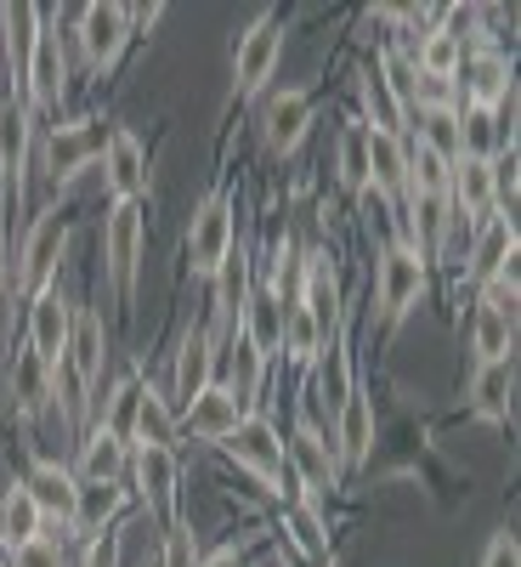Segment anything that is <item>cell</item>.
I'll return each instance as SVG.
<instances>
[{"instance_id": "6da1fadb", "label": "cell", "mask_w": 521, "mask_h": 567, "mask_svg": "<svg viewBox=\"0 0 521 567\" xmlns=\"http://www.w3.org/2000/svg\"><path fill=\"white\" fill-rule=\"evenodd\" d=\"M63 250H69V216L52 205V210L34 216V227L23 233V245L7 256V301H29V296L45 290V284H58Z\"/></svg>"}, {"instance_id": "7a4b0ae2", "label": "cell", "mask_w": 521, "mask_h": 567, "mask_svg": "<svg viewBox=\"0 0 521 567\" xmlns=\"http://www.w3.org/2000/svg\"><path fill=\"white\" fill-rule=\"evenodd\" d=\"M425 284H431V267H425V256L403 239H386L381 256H374V307H381V323L397 329L419 296H425Z\"/></svg>"}, {"instance_id": "3957f363", "label": "cell", "mask_w": 521, "mask_h": 567, "mask_svg": "<svg viewBox=\"0 0 521 567\" xmlns=\"http://www.w3.org/2000/svg\"><path fill=\"white\" fill-rule=\"evenodd\" d=\"M142 250H148V210H142V205H108V221H103V267H108V284H114V301L119 307L136 301Z\"/></svg>"}, {"instance_id": "277c9868", "label": "cell", "mask_w": 521, "mask_h": 567, "mask_svg": "<svg viewBox=\"0 0 521 567\" xmlns=\"http://www.w3.org/2000/svg\"><path fill=\"white\" fill-rule=\"evenodd\" d=\"M239 210H232V187H216V194L194 210V221H187V261H194L199 278H216L232 250H239V221H232Z\"/></svg>"}, {"instance_id": "5b68a950", "label": "cell", "mask_w": 521, "mask_h": 567, "mask_svg": "<svg viewBox=\"0 0 521 567\" xmlns=\"http://www.w3.org/2000/svg\"><path fill=\"white\" fill-rule=\"evenodd\" d=\"M12 91H23L29 114H34V109L52 114V109L63 103V91H69V58H63V34H58V18H52V12H40L29 63H23V74H18Z\"/></svg>"}, {"instance_id": "8992f818", "label": "cell", "mask_w": 521, "mask_h": 567, "mask_svg": "<svg viewBox=\"0 0 521 567\" xmlns=\"http://www.w3.org/2000/svg\"><path fill=\"white\" fill-rule=\"evenodd\" d=\"M221 449L239 460V471H250V477H256L267 494H278V499H301L295 483H290V465H283V437L272 432V420H261V414L239 420V432H232Z\"/></svg>"}, {"instance_id": "52a82bcc", "label": "cell", "mask_w": 521, "mask_h": 567, "mask_svg": "<svg viewBox=\"0 0 521 567\" xmlns=\"http://www.w3.org/2000/svg\"><path fill=\"white\" fill-rule=\"evenodd\" d=\"M283 465H290L295 494L312 499V505L341 488V460H335V449H329V432H317L312 420H295L290 443H283Z\"/></svg>"}, {"instance_id": "ba28073f", "label": "cell", "mask_w": 521, "mask_h": 567, "mask_svg": "<svg viewBox=\"0 0 521 567\" xmlns=\"http://www.w3.org/2000/svg\"><path fill=\"white\" fill-rule=\"evenodd\" d=\"M74 40H80V58L91 74H108L119 63V52L131 45V7H114V0H91L74 18Z\"/></svg>"}, {"instance_id": "9c48e42d", "label": "cell", "mask_w": 521, "mask_h": 567, "mask_svg": "<svg viewBox=\"0 0 521 567\" xmlns=\"http://www.w3.org/2000/svg\"><path fill=\"white\" fill-rule=\"evenodd\" d=\"M283 63V23L267 7L244 34H239V52H232V97H256V91L278 74Z\"/></svg>"}, {"instance_id": "30bf717a", "label": "cell", "mask_w": 521, "mask_h": 567, "mask_svg": "<svg viewBox=\"0 0 521 567\" xmlns=\"http://www.w3.org/2000/svg\"><path fill=\"white\" fill-rule=\"evenodd\" d=\"M69 336H74V307L58 284H45L40 296H29V352L58 374L69 358Z\"/></svg>"}, {"instance_id": "8fae6325", "label": "cell", "mask_w": 521, "mask_h": 567, "mask_svg": "<svg viewBox=\"0 0 521 567\" xmlns=\"http://www.w3.org/2000/svg\"><path fill=\"white\" fill-rule=\"evenodd\" d=\"M103 187L114 205H142L148 199V148L136 142V131L114 125L103 136Z\"/></svg>"}, {"instance_id": "7c38bea8", "label": "cell", "mask_w": 521, "mask_h": 567, "mask_svg": "<svg viewBox=\"0 0 521 567\" xmlns=\"http://www.w3.org/2000/svg\"><path fill=\"white\" fill-rule=\"evenodd\" d=\"M131 483H136V499L148 516L159 523H176V449H154V443H136L131 449Z\"/></svg>"}, {"instance_id": "4fadbf2b", "label": "cell", "mask_w": 521, "mask_h": 567, "mask_svg": "<svg viewBox=\"0 0 521 567\" xmlns=\"http://www.w3.org/2000/svg\"><path fill=\"white\" fill-rule=\"evenodd\" d=\"M97 159H103V125L97 120H69V125H52V136H45V171H52V182H74Z\"/></svg>"}, {"instance_id": "5bb4252c", "label": "cell", "mask_w": 521, "mask_h": 567, "mask_svg": "<svg viewBox=\"0 0 521 567\" xmlns=\"http://www.w3.org/2000/svg\"><path fill=\"white\" fill-rule=\"evenodd\" d=\"M69 374H74V386H80V398L91 403L97 398V386H103V363H108V329H103V312H91V307H80L74 312V336H69Z\"/></svg>"}, {"instance_id": "9a60e30c", "label": "cell", "mask_w": 521, "mask_h": 567, "mask_svg": "<svg viewBox=\"0 0 521 567\" xmlns=\"http://www.w3.org/2000/svg\"><path fill=\"white\" fill-rule=\"evenodd\" d=\"M329 449H335L341 471H357L368 460V449H374V398L363 386H352L341 414L329 420Z\"/></svg>"}, {"instance_id": "2e32d148", "label": "cell", "mask_w": 521, "mask_h": 567, "mask_svg": "<svg viewBox=\"0 0 521 567\" xmlns=\"http://www.w3.org/2000/svg\"><path fill=\"white\" fill-rule=\"evenodd\" d=\"M239 420H250V414H244V403L232 398L221 381H210L187 409H176V425H187L199 443H227L232 432H239Z\"/></svg>"}, {"instance_id": "e0dca14e", "label": "cell", "mask_w": 521, "mask_h": 567, "mask_svg": "<svg viewBox=\"0 0 521 567\" xmlns=\"http://www.w3.org/2000/svg\"><path fill=\"white\" fill-rule=\"evenodd\" d=\"M23 488H29V499L40 505V516L45 523H74V499H80V477L63 465V460H34L23 477H18Z\"/></svg>"}, {"instance_id": "ac0fdd59", "label": "cell", "mask_w": 521, "mask_h": 567, "mask_svg": "<svg viewBox=\"0 0 521 567\" xmlns=\"http://www.w3.org/2000/svg\"><path fill=\"white\" fill-rule=\"evenodd\" d=\"M504 267H515V221L510 216H488L482 227H470V261H465V272H470V284H482V290H488Z\"/></svg>"}, {"instance_id": "d6986e66", "label": "cell", "mask_w": 521, "mask_h": 567, "mask_svg": "<svg viewBox=\"0 0 521 567\" xmlns=\"http://www.w3.org/2000/svg\"><path fill=\"white\" fill-rule=\"evenodd\" d=\"M470 352H477V363H515V307H499L493 296H477Z\"/></svg>"}, {"instance_id": "ffe728a7", "label": "cell", "mask_w": 521, "mask_h": 567, "mask_svg": "<svg viewBox=\"0 0 521 567\" xmlns=\"http://www.w3.org/2000/svg\"><path fill=\"white\" fill-rule=\"evenodd\" d=\"M216 352H221V341L210 336L205 323H194V329L181 336V352H176V403H181V409L216 381Z\"/></svg>"}, {"instance_id": "44dd1931", "label": "cell", "mask_w": 521, "mask_h": 567, "mask_svg": "<svg viewBox=\"0 0 521 567\" xmlns=\"http://www.w3.org/2000/svg\"><path fill=\"white\" fill-rule=\"evenodd\" d=\"M357 91H363V114H368L363 125H368V131H386V136H403V131H408V109H403V97H397L392 80H386L381 52H374V63L363 69Z\"/></svg>"}, {"instance_id": "7402d4cb", "label": "cell", "mask_w": 521, "mask_h": 567, "mask_svg": "<svg viewBox=\"0 0 521 567\" xmlns=\"http://www.w3.org/2000/svg\"><path fill=\"white\" fill-rule=\"evenodd\" d=\"M119 511H125V488L119 483H80V499H74V534L91 545V539H103V534H114V523H119Z\"/></svg>"}, {"instance_id": "603a6c76", "label": "cell", "mask_w": 521, "mask_h": 567, "mask_svg": "<svg viewBox=\"0 0 521 567\" xmlns=\"http://www.w3.org/2000/svg\"><path fill=\"white\" fill-rule=\"evenodd\" d=\"M312 125V97L306 91H278V97L267 103V148L272 154H295L301 148V136Z\"/></svg>"}, {"instance_id": "cb8c5ba5", "label": "cell", "mask_w": 521, "mask_h": 567, "mask_svg": "<svg viewBox=\"0 0 521 567\" xmlns=\"http://www.w3.org/2000/svg\"><path fill=\"white\" fill-rule=\"evenodd\" d=\"M125 465H131V443H119L114 432L97 425V432L80 443V471H74V477L80 483H119Z\"/></svg>"}, {"instance_id": "d4e9b609", "label": "cell", "mask_w": 521, "mask_h": 567, "mask_svg": "<svg viewBox=\"0 0 521 567\" xmlns=\"http://www.w3.org/2000/svg\"><path fill=\"white\" fill-rule=\"evenodd\" d=\"M45 534V516H40V505L29 499V488L23 483H12L7 488V499H0V545H7V556L12 550H23L29 539H40Z\"/></svg>"}, {"instance_id": "484cf974", "label": "cell", "mask_w": 521, "mask_h": 567, "mask_svg": "<svg viewBox=\"0 0 521 567\" xmlns=\"http://www.w3.org/2000/svg\"><path fill=\"white\" fill-rule=\"evenodd\" d=\"M510 392H515V363H477V381H470V409L482 420H510Z\"/></svg>"}, {"instance_id": "4316f807", "label": "cell", "mask_w": 521, "mask_h": 567, "mask_svg": "<svg viewBox=\"0 0 521 567\" xmlns=\"http://www.w3.org/2000/svg\"><path fill=\"white\" fill-rule=\"evenodd\" d=\"M261 369H267V358L244 341V329H232L227 336V392L244 403V414H250V403H256V392H261Z\"/></svg>"}, {"instance_id": "83f0119b", "label": "cell", "mask_w": 521, "mask_h": 567, "mask_svg": "<svg viewBox=\"0 0 521 567\" xmlns=\"http://www.w3.org/2000/svg\"><path fill=\"white\" fill-rule=\"evenodd\" d=\"M136 403H142V374H119L114 392L97 398V425L119 443H136Z\"/></svg>"}, {"instance_id": "f1b7e54d", "label": "cell", "mask_w": 521, "mask_h": 567, "mask_svg": "<svg viewBox=\"0 0 521 567\" xmlns=\"http://www.w3.org/2000/svg\"><path fill=\"white\" fill-rule=\"evenodd\" d=\"M136 443H154V449H170L176 443V409L170 398L154 386V381H142V403H136ZM131 443V449H136Z\"/></svg>"}, {"instance_id": "f546056e", "label": "cell", "mask_w": 521, "mask_h": 567, "mask_svg": "<svg viewBox=\"0 0 521 567\" xmlns=\"http://www.w3.org/2000/svg\"><path fill=\"white\" fill-rule=\"evenodd\" d=\"M283 534H290V545L301 556H312V561L329 556V528H323V516H317L312 499H290V505H283Z\"/></svg>"}, {"instance_id": "4dcf8cb0", "label": "cell", "mask_w": 521, "mask_h": 567, "mask_svg": "<svg viewBox=\"0 0 521 567\" xmlns=\"http://www.w3.org/2000/svg\"><path fill=\"white\" fill-rule=\"evenodd\" d=\"M12 398H18V414L23 420H34L45 403H52V369H45L34 352H23L12 363Z\"/></svg>"}, {"instance_id": "1f68e13d", "label": "cell", "mask_w": 521, "mask_h": 567, "mask_svg": "<svg viewBox=\"0 0 521 567\" xmlns=\"http://www.w3.org/2000/svg\"><path fill=\"white\" fill-rule=\"evenodd\" d=\"M419 74H437V80H454L459 74V63H465V45L454 40V34H442V29H431V34H419L414 40V58H408Z\"/></svg>"}, {"instance_id": "d6a6232c", "label": "cell", "mask_w": 521, "mask_h": 567, "mask_svg": "<svg viewBox=\"0 0 521 567\" xmlns=\"http://www.w3.org/2000/svg\"><path fill=\"white\" fill-rule=\"evenodd\" d=\"M335 165H341V182L363 199V194H368V131H363V120H352V125L341 131V154H335Z\"/></svg>"}, {"instance_id": "836d02e7", "label": "cell", "mask_w": 521, "mask_h": 567, "mask_svg": "<svg viewBox=\"0 0 521 567\" xmlns=\"http://www.w3.org/2000/svg\"><path fill=\"white\" fill-rule=\"evenodd\" d=\"M329 358H323V409H329V420L341 414V403H346V392H352V363H346V341L335 336L323 347Z\"/></svg>"}, {"instance_id": "e575fe53", "label": "cell", "mask_w": 521, "mask_h": 567, "mask_svg": "<svg viewBox=\"0 0 521 567\" xmlns=\"http://www.w3.org/2000/svg\"><path fill=\"white\" fill-rule=\"evenodd\" d=\"M159 567H199V539H194V523H165V561Z\"/></svg>"}, {"instance_id": "d590c367", "label": "cell", "mask_w": 521, "mask_h": 567, "mask_svg": "<svg viewBox=\"0 0 521 567\" xmlns=\"http://www.w3.org/2000/svg\"><path fill=\"white\" fill-rule=\"evenodd\" d=\"M7 567H63V539L40 534V539H29L23 550H12V561H7Z\"/></svg>"}, {"instance_id": "8d00e7d4", "label": "cell", "mask_w": 521, "mask_h": 567, "mask_svg": "<svg viewBox=\"0 0 521 567\" xmlns=\"http://www.w3.org/2000/svg\"><path fill=\"white\" fill-rule=\"evenodd\" d=\"M482 567H521V545H515V534H493Z\"/></svg>"}, {"instance_id": "74e56055", "label": "cell", "mask_w": 521, "mask_h": 567, "mask_svg": "<svg viewBox=\"0 0 521 567\" xmlns=\"http://www.w3.org/2000/svg\"><path fill=\"white\" fill-rule=\"evenodd\" d=\"M85 567H119V539H114V534L91 539V550H85Z\"/></svg>"}, {"instance_id": "f35d334b", "label": "cell", "mask_w": 521, "mask_h": 567, "mask_svg": "<svg viewBox=\"0 0 521 567\" xmlns=\"http://www.w3.org/2000/svg\"><path fill=\"white\" fill-rule=\"evenodd\" d=\"M199 567H244V556H239V545H221V550L199 556Z\"/></svg>"}, {"instance_id": "ab89813d", "label": "cell", "mask_w": 521, "mask_h": 567, "mask_svg": "<svg viewBox=\"0 0 521 567\" xmlns=\"http://www.w3.org/2000/svg\"><path fill=\"white\" fill-rule=\"evenodd\" d=\"M7 256L12 250H7V233H0V301H7Z\"/></svg>"}]
</instances>
